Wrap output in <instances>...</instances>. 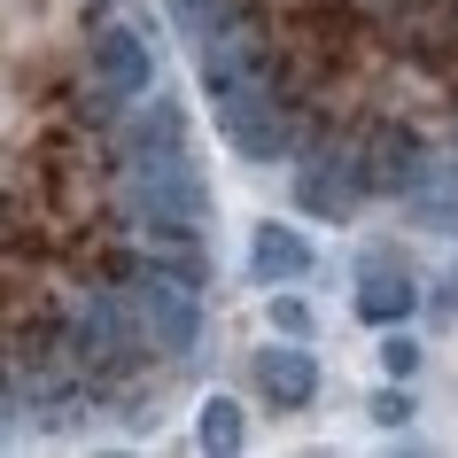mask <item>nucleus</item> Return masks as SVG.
I'll return each instance as SVG.
<instances>
[{"instance_id":"nucleus-5","label":"nucleus","mask_w":458,"mask_h":458,"mask_svg":"<svg viewBox=\"0 0 458 458\" xmlns=\"http://www.w3.org/2000/svg\"><path fill=\"white\" fill-rule=\"evenodd\" d=\"M249 265H257V280H303V272H311V242L288 233V225H257Z\"/></svg>"},{"instance_id":"nucleus-3","label":"nucleus","mask_w":458,"mask_h":458,"mask_svg":"<svg viewBox=\"0 0 458 458\" xmlns=\"http://www.w3.org/2000/svg\"><path fill=\"white\" fill-rule=\"evenodd\" d=\"M365 194H373V187H365L358 156H318L311 171H295V202H303L311 217H350Z\"/></svg>"},{"instance_id":"nucleus-1","label":"nucleus","mask_w":458,"mask_h":458,"mask_svg":"<svg viewBox=\"0 0 458 458\" xmlns=\"http://www.w3.org/2000/svg\"><path fill=\"white\" fill-rule=\"evenodd\" d=\"M217 124H225V140L242 148V156H288L295 148V117L280 109L272 94V78H242V86H217Z\"/></svg>"},{"instance_id":"nucleus-4","label":"nucleus","mask_w":458,"mask_h":458,"mask_svg":"<svg viewBox=\"0 0 458 458\" xmlns=\"http://www.w3.org/2000/svg\"><path fill=\"white\" fill-rule=\"evenodd\" d=\"M411 295H420V288H411V272L396 265L388 249H373V257L358 265V311H365V318H404Z\"/></svg>"},{"instance_id":"nucleus-10","label":"nucleus","mask_w":458,"mask_h":458,"mask_svg":"<svg viewBox=\"0 0 458 458\" xmlns=\"http://www.w3.org/2000/svg\"><path fill=\"white\" fill-rule=\"evenodd\" d=\"M381 358H388V373H411V365H420V350H411V342H388Z\"/></svg>"},{"instance_id":"nucleus-7","label":"nucleus","mask_w":458,"mask_h":458,"mask_svg":"<svg viewBox=\"0 0 458 458\" xmlns=\"http://www.w3.org/2000/svg\"><path fill=\"white\" fill-rule=\"evenodd\" d=\"M179 132H187L179 101H156V109H140V117L117 132V148H124V156H171V148H179Z\"/></svg>"},{"instance_id":"nucleus-2","label":"nucleus","mask_w":458,"mask_h":458,"mask_svg":"<svg viewBox=\"0 0 458 458\" xmlns=\"http://www.w3.org/2000/svg\"><path fill=\"white\" fill-rule=\"evenodd\" d=\"M86 78H94V94H101V101H132V94H148V47H140V31L101 24L94 39H86Z\"/></svg>"},{"instance_id":"nucleus-9","label":"nucleus","mask_w":458,"mask_h":458,"mask_svg":"<svg viewBox=\"0 0 458 458\" xmlns=\"http://www.w3.org/2000/svg\"><path fill=\"white\" fill-rule=\"evenodd\" d=\"M272 318H280V335H303V327H311V311H303V303H272Z\"/></svg>"},{"instance_id":"nucleus-8","label":"nucleus","mask_w":458,"mask_h":458,"mask_svg":"<svg viewBox=\"0 0 458 458\" xmlns=\"http://www.w3.org/2000/svg\"><path fill=\"white\" fill-rule=\"evenodd\" d=\"M233 443H242V404L210 396L202 404V451H233Z\"/></svg>"},{"instance_id":"nucleus-6","label":"nucleus","mask_w":458,"mask_h":458,"mask_svg":"<svg viewBox=\"0 0 458 458\" xmlns=\"http://www.w3.org/2000/svg\"><path fill=\"white\" fill-rule=\"evenodd\" d=\"M257 381H265V396H272V404H311L318 365L303 358V350H265V358H257Z\"/></svg>"}]
</instances>
